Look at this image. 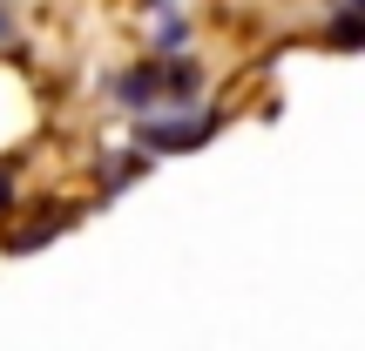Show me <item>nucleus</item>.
Segmentation results:
<instances>
[{
    "instance_id": "obj_1",
    "label": "nucleus",
    "mask_w": 365,
    "mask_h": 351,
    "mask_svg": "<svg viewBox=\"0 0 365 351\" xmlns=\"http://www.w3.org/2000/svg\"><path fill=\"white\" fill-rule=\"evenodd\" d=\"M217 135V115L203 122H143V149H163V156H176V149H196Z\"/></svg>"
},
{
    "instance_id": "obj_2",
    "label": "nucleus",
    "mask_w": 365,
    "mask_h": 351,
    "mask_svg": "<svg viewBox=\"0 0 365 351\" xmlns=\"http://www.w3.org/2000/svg\"><path fill=\"white\" fill-rule=\"evenodd\" d=\"M163 81H170V68H163V61H149V68H135V75H122V102H129V108H149V102H163Z\"/></svg>"
},
{
    "instance_id": "obj_3",
    "label": "nucleus",
    "mask_w": 365,
    "mask_h": 351,
    "mask_svg": "<svg viewBox=\"0 0 365 351\" xmlns=\"http://www.w3.org/2000/svg\"><path fill=\"white\" fill-rule=\"evenodd\" d=\"M331 48H359V7H345L339 21H331Z\"/></svg>"
},
{
    "instance_id": "obj_4",
    "label": "nucleus",
    "mask_w": 365,
    "mask_h": 351,
    "mask_svg": "<svg viewBox=\"0 0 365 351\" xmlns=\"http://www.w3.org/2000/svg\"><path fill=\"white\" fill-rule=\"evenodd\" d=\"M182 41H190V27H182V21H170V27H163V34H156V48H163V54H176Z\"/></svg>"
},
{
    "instance_id": "obj_5",
    "label": "nucleus",
    "mask_w": 365,
    "mask_h": 351,
    "mask_svg": "<svg viewBox=\"0 0 365 351\" xmlns=\"http://www.w3.org/2000/svg\"><path fill=\"white\" fill-rule=\"evenodd\" d=\"M14 203V162H0V209Z\"/></svg>"
},
{
    "instance_id": "obj_6",
    "label": "nucleus",
    "mask_w": 365,
    "mask_h": 351,
    "mask_svg": "<svg viewBox=\"0 0 365 351\" xmlns=\"http://www.w3.org/2000/svg\"><path fill=\"white\" fill-rule=\"evenodd\" d=\"M7 34H14V21H7V14H0V41H7Z\"/></svg>"
}]
</instances>
